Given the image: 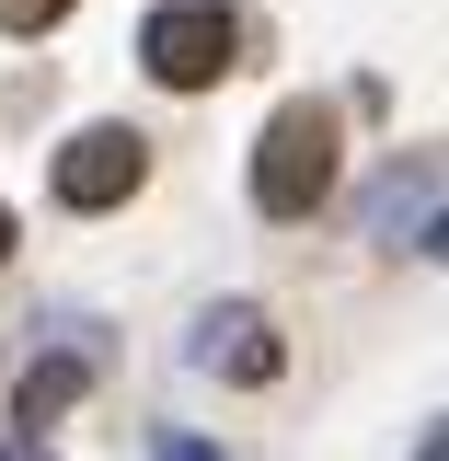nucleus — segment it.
<instances>
[{
	"instance_id": "1",
	"label": "nucleus",
	"mask_w": 449,
	"mask_h": 461,
	"mask_svg": "<svg viewBox=\"0 0 449 461\" xmlns=\"http://www.w3.org/2000/svg\"><path fill=\"white\" fill-rule=\"evenodd\" d=\"M335 196V115L323 104H277L254 139V208L265 220H311Z\"/></svg>"
},
{
	"instance_id": "2",
	"label": "nucleus",
	"mask_w": 449,
	"mask_h": 461,
	"mask_svg": "<svg viewBox=\"0 0 449 461\" xmlns=\"http://www.w3.org/2000/svg\"><path fill=\"white\" fill-rule=\"evenodd\" d=\"M230 58H242V23H230L220 0H162V12L139 23V69H150L162 93H208Z\"/></svg>"
},
{
	"instance_id": "3",
	"label": "nucleus",
	"mask_w": 449,
	"mask_h": 461,
	"mask_svg": "<svg viewBox=\"0 0 449 461\" xmlns=\"http://www.w3.org/2000/svg\"><path fill=\"white\" fill-rule=\"evenodd\" d=\"M139 173H150V150H139V127H81L69 150H58V208H127L139 196Z\"/></svg>"
},
{
	"instance_id": "4",
	"label": "nucleus",
	"mask_w": 449,
	"mask_h": 461,
	"mask_svg": "<svg viewBox=\"0 0 449 461\" xmlns=\"http://www.w3.org/2000/svg\"><path fill=\"white\" fill-rule=\"evenodd\" d=\"M196 369H220V381H277V369H288V346L265 335V312L220 300V312L196 323Z\"/></svg>"
},
{
	"instance_id": "5",
	"label": "nucleus",
	"mask_w": 449,
	"mask_h": 461,
	"mask_svg": "<svg viewBox=\"0 0 449 461\" xmlns=\"http://www.w3.org/2000/svg\"><path fill=\"white\" fill-rule=\"evenodd\" d=\"M81 381H93V369H81V357H35V369H23V393H12V415H23V438H35V427H47L58 403H81Z\"/></svg>"
},
{
	"instance_id": "6",
	"label": "nucleus",
	"mask_w": 449,
	"mask_h": 461,
	"mask_svg": "<svg viewBox=\"0 0 449 461\" xmlns=\"http://www.w3.org/2000/svg\"><path fill=\"white\" fill-rule=\"evenodd\" d=\"M58 12H69V0H0V35H47Z\"/></svg>"
},
{
	"instance_id": "7",
	"label": "nucleus",
	"mask_w": 449,
	"mask_h": 461,
	"mask_svg": "<svg viewBox=\"0 0 449 461\" xmlns=\"http://www.w3.org/2000/svg\"><path fill=\"white\" fill-rule=\"evenodd\" d=\"M162 461H220V450H208V438H162Z\"/></svg>"
},
{
	"instance_id": "8",
	"label": "nucleus",
	"mask_w": 449,
	"mask_h": 461,
	"mask_svg": "<svg viewBox=\"0 0 449 461\" xmlns=\"http://www.w3.org/2000/svg\"><path fill=\"white\" fill-rule=\"evenodd\" d=\"M427 254H438V266H449V208H438V220H427Z\"/></svg>"
},
{
	"instance_id": "9",
	"label": "nucleus",
	"mask_w": 449,
	"mask_h": 461,
	"mask_svg": "<svg viewBox=\"0 0 449 461\" xmlns=\"http://www.w3.org/2000/svg\"><path fill=\"white\" fill-rule=\"evenodd\" d=\"M0 461H47V450H35V438H12V450H0Z\"/></svg>"
},
{
	"instance_id": "10",
	"label": "nucleus",
	"mask_w": 449,
	"mask_h": 461,
	"mask_svg": "<svg viewBox=\"0 0 449 461\" xmlns=\"http://www.w3.org/2000/svg\"><path fill=\"white\" fill-rule=\"evenodd\" d=\"M0 266H12V208H0Z\"/></svg>"
}]
</instances>
